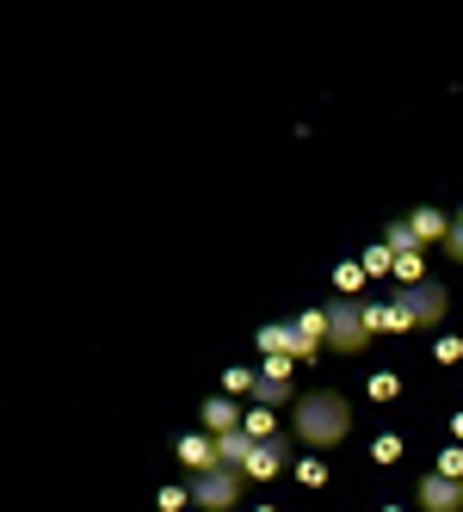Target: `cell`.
Returning <instances> with one entry per match:
<instances>
[{
    "label": "cell",
    "instance_id": "1",
    "mask_svg": "<svg viewBox=\"0 0 463 512\" xmlns=\"http://www.w3.org/2000/svg\"><path fill=\"white\" fill-rule=\"evenodd\" d=\"M291 432H297V445H309V451H334V445H346V432H352L346 395H334V389H309V395H297Z\"/></svg>",
    "mask_w": 463,
    "mask_h": 512
},
{
    "label": "cell",
    "instance_id": "2",
    "mask_svg": "<svg viewBox=\"0 0 463 512\" xmlns=\"http://www.w3.org/2000/svg\"><path fill=\"white\" fill-rule=\"evenodd\" d=\"M445 315H451V297H445V284H433V278L402 284L396 303H389V327H396V334H426V327H439Z\"/></svg>",
    "mask_w": 463,
    "mask_h": 512
},
{
    "label": "cell",
    "instance_id": "3",
    "mask_svg": "<svg viewBox=\"0 0 463 512\" xmlns=\"http://www.w3.org/2000/svg\"><path fill=\"white\" fill-rule=\"evenodd\" d=\"M322 315H328V346L334 352H365L371 346V315H365L359 297H334Z\"/></svg>",
    "mask_w": 463,
    "mask_h": 512
},
{
    "label": "cell",
    "instance_id": "4",
    "mask_svg": "<svg viewBox=\"0 0 463 512\" xmlns=\"http://www.w3.org/2000/svg\"><path fill=\"white\" fill-rule=\"evenodd\" d=\"M241 488H247V475L241 469H223V463L186 482V494H192L198 512H229V506H241Z\"/></svg>",
    "mask_w": 463,
    "mask_h": 512
},
{
    "label": "cell",
    "instance_id": "5",
    "mask_svg": "<svg viewBox=\"0 0 463 512\" xmlns=\"http://www.w3.org/2000/svg\"><path fill=\"white\" fill-rule=\"evenodd\" d=\"M420 512H463V482H451V475H433L426 469L420 475V488H414Z\"/></svg>",
    "mask_w": 463,
    "mask_h": 512
},
{
    "label": "cell",
    "instance_id": "6",
    "mask_svg": "<svg viewBox=\"0 0 463 512\" xmlns=\"http://www.w3.org/2000/svg\"><path fill=\"white\" fill-rule=\"evenodd\" d=\"M291 334H297V358H315L328 346V315L322 309H297L291 315Z\"/></svg>",
    "mask_w": 463,
    "mask_h": 512
},
{
    "label": "cell",
    "instance_id": "7",
    "mask_svg": "<svg viewBox=\"0 0 463 512\" xmlns=\"http://www.w3.org/2000/svg\"><path fill=\"white\" fill-rule=\"evenodd\" d=\"M241 420H247V408H241V401H229V395H210V401H204V432H210V438L241 432Z\"/></svg>",
    "mask_w": 463,
    "mask_h": 512
},
{
    "label": "cell",
    "instance_id": "8",
    "mask_svg": "<svg viewBox=\"0 0 463 512\" xmlns=\"http://www.w3.org/2000/svg\"><path fill=\"white\" fill-rule=\"evenodd\" d=\"M284 463H291V438H260V445H254V463H247V475L272 482V475H284Z\"/></svg>",
    "mask_w": 463,
    "mask_h": 512
},
{
    "label": "cell",
    "instance_id": "9",
    "mask_svg": "<svg viewBox=\"0 0 463 512\" xmlns=\"http://www.w3.org/2000/svg\"><path fill=\"white\" fill-rule=\"evenodd\" d=\"M180 463H186L192 475L217 469V438H210V432H186V438H180Z\"/></svg>",
    "mask_w": 463,
    "mask_h": 512
},
{
    "label": "cell",
    "instance_id": "10",
    "mask_svg": "<svg viewBox=\"0 0 463 512\" xmlns=\"http://www.w3.org/2000/svg\"><path fill=\"white\" fill-rule=\"evenodd\" d=\"M402 223L414 229V241H420V247H426V241H445V235H451V223H445V210H426V204H420V210H408Z\"/></svg>",
    "mask_w": 463,
    "mask_h": 512
},
{
    "label": "cell",
    "instance_id": "11",
    "mask_svg": "<svg viewBox=\"0 0 463 512\" xmlns=\"http://www.w3.org/2000/svg\"><path fill=\"white\" fill-rule=\"evenodd\" d=\"M284 401H291L297 408V389H291V377H254V408H284Z\"/></svg>",
    "mask_w": 463,
    "mask_h": 512
},
{
    "label": "cell",
    "instance_id": "12",
    "mask_svg": "<svg viewBox=\"0 0 463 512\" xmlns=\"http://www.w3.org/2000/svg\"><path fill=\"white\" fill-rule=\"evenodd\" d=\"M433 475H451V482H463V445H445L439 463H433Z\"/></svg>",
    "mask_w": 463,
    "mask_h": 512
},
{
    "label": "cell",
    "instance_id": "13",
    "mask_svg": "<svg viewBox=\"0 0 463 512\" xmlns=\"http://www.w3.org/2000/svg\"><path fill=\"white\" fill-rule=\"evenodd\" d=\"M241 432H247V438H278V432H272V414H260V408H247Z\"/></svg>",
    "mask_w": 463,
    "mask_h": 512
},
{
    "label": "cell",
    "instance_id": "14",
    "mask_svg": "<svg viewBox=\"0 0 463 512\" xmlns=\"http://www.w3.org/2000/svg\"><path fill=\"white\" fill-rule=\"evenodd\" d=\"M186 500H192V494H180V488H167V494H161V506H167V512H186Z\"/></svg>",
    "mask_w": 463,
    "mask_h": 512
},
{
    "label": "cell",
    "instance_id": "15",
    "mask_svg": "<svg viewBox=\"0 0 463 512\" xmlns=\"http://www.w3.org/2000/svg\"><path fill=\"white\" fill-rule=\"evenodd\" d=\"M445 247L457 253V260H463V216H457V223H451V235H445Z\"/></svg>",
    "mask_w": 463,
    "mask_h": 512
},
{
    "label": "cell",
    "instance_id": "16",
    "mask_svg": "<svg viewBox=\"0 0 463 512\" xmlns=\"http://www.w3.org/2000/svg\"><path fill=\"white\" fill-rule=\"evenodd\" d=\"M192 512H198V506H192Z\"/></svg>",
    "mask_w": 463,
    "mask_h": 512
}]
</instances>
